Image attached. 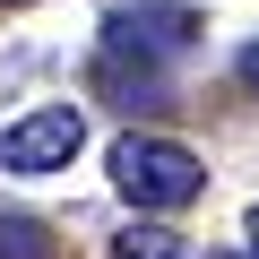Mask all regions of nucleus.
I'll use <instances>...</instances> for the list:
<instances>
[{"mask_svg":"<svg viewBox=\"0 0 259 259\" xmlns=\"http://www.w3.org/2000/svg\"><path fill=\"white\" fill-rule=\"evenodd\" d=\"M112 190L130 207H190L207 199V164L182 147V139H147V130H130V139H112Z\"/></svg>","mask_w":259,"mask_h":259,"instance_id":"f257e3e1","label":"nucleus"},{"mask_svg":"<svg viewBox=\"0 0 259 259\" xmlns=\"http://www.w3.org/2000/svg\"><path fill=\"white\" fill-rule=\"evenodd\" d=\"M87 147V112L78 104H35L26 121L0 130V173H61Z\"/></svg>","mask_w":259,"mask_h":259,"instance_id":"f03ea898","label":"nucleus"},{"mask_svg":"<svg viewBox=\"0 0 259 259\" xmlns=\"http://www.w3.org/2000/svg\"><path fill=\"white\" fill-rule=\"evenodd\" d=\"M199 35H207V26H199V9H182V0L104 18V52H130V61H173V52H190Z\"/></svg>","mask_w":259,"mask_h":259,"instance_id":"7ed1b4c3","label":"nucleus"},{"mask_svg":"<svg viewBox=\"0 0 259 259\" xmlns=\"http://www.w3.org/2000/svg\"><path fill=\"white\" fill-rule=\"evenodd\" d=\"M95 95H112L121 112H173V87L156 78V61H130V52H95Z\"/></svg>","mask_w":259,"mask_h":259,"instance_id":"20e7f679","label":"nucleus"},{"mask_svg":"<svg viewBox=\"0 0 259 259\" xmlns=\"http://www.w3.org/2000/svg\"><path fill=\"white\" fill-rule=\"evenodd\" d=\"M112 259H190V242L173 225H130V233H112Z\"/></svg>","mask_w":259,"mask_h":259,"instance_id":"39448f33","label":"nucleus"},{"mask_svg":"<svg viewBox=\"0 0 259 259\" xmlns=\"http://www.w3.org/2000/svg\"><path fill=\"white\" fill-rule=\"evenodd\" d=\"M0 259H52V233L35 216H0Z\"/></svg>","mask_w":259,"mask_h":259,"instance_id":"423d86ee","label":"nucleus"},{"mask_svg":"<svg viewBox=\"0 0 259 259\" xmlns=\"http://www.w3.org/2000/svg\"><path fill=\"white\" fill-rule=\"evenodd\" d=\"M233 78H242V87H250V95H259V44H250V52H242V61H233Z\"/></svg>","mask_w":259,"mask_h":259,"instance_id":"0eeeda50","label":"nucleus"},{"mask_svg":"<svg viewBox=\"0 0 259 259\" xmlns=\"http://www.w3.org/2000/svg\"><path fill=\"white\" fill-rule=\"evenodd\" d=\"M207 259H259V250H207Z\"/></svg>","mask_w":259,"mask_h":259,"instance_id":"6e6552de","label":"nucleus"},{"mask_svg":"<svg viewBox=\"0 0 259 259\" xmlns=\"http://www.w3.org/2000/svg\"><path fill=\"white\" fill-rule=\"evenodd\" d=\"M250 250H259V207H250Z\"/></svg>","mask_w":259,"mask_h":259,"instance_id":"1a4fd4ad","label":"nucleus"},{"mask_svg":"<svg viewBox=\"0 0 259 259\" xmlns=\"http://www.w3.org/2000/svg\"><path fill=\"white\" fill-rule=\"evenodd\" d=\"M0 9H35V0H0Z\"/></svg>","mask_w":259,"mask_h":259,"instance_id":"9d476101","label":"nucleus"}]
</instances>
